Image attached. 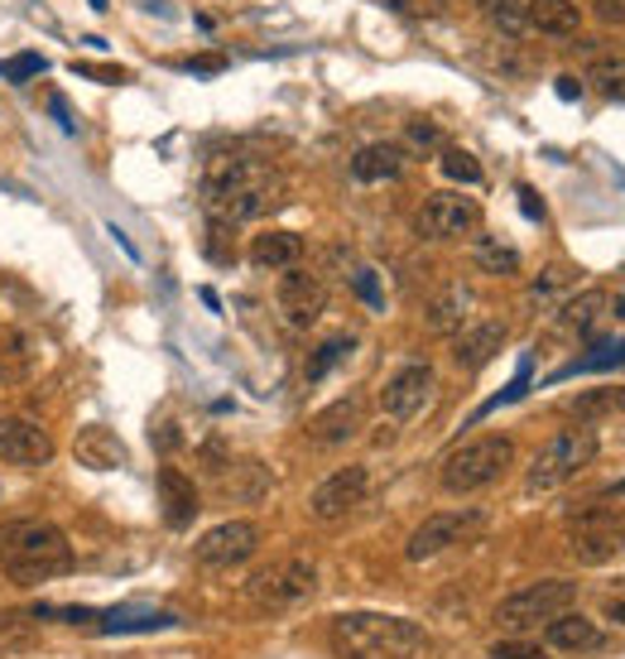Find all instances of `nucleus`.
Listing matches in <instances>:
<instances>
[{
  "instance_id": "nucleus-1",
  "label": "nucleus",
  "mask_w": 625,
  "mask_h": 659,
  "mask_svg": "<svg viewBox=\"0 0 625 659\" xmlns=\"http://www.w3.org/2000/svg\"><path fill=\"white\" fill-rule=\"evenodd\" d=\"M0 573L10 583H49V577H68L73 573V544L58 525L44 520H15L0 525Z\"/></svg>"
},
{
  "instance_id": "nucleus-2",
  "label": "nucleus",
  "mask_w": 625,
  "mask_h": 659,
  "mask_svg": "<svg viewBox=\"0 0 625 659\" xmlns=\"http://www.w3.org/2000/svg\"><path fill=\"white\" fill-rule=\"evenodd\" d=\"M429 636L419 622L390 612H347L332 622V650L342 659H419Z\"/></svg>"
},
{
  "instance_id": "nucleus-3",
  "label": "nucleus",
  "mask_w": 625,
  "mask_h": 659,
  "mask_svg": "<svg viewBox=\"0 0 625 659\" xmlns=\"http://www.w3.org/2000/svg\"><path fill=\"white\" fill-rule=\"evenodd\" d=\"M510 463H515L510 433H482V439L462 443L457 453H448L438 482H443L448 496H476V491H486L491 482H500L505 472H510Z\"/></svg>"
},
{
  "instance_id": "nucleus-4",
  "label": "nucleus",
  "mask_w": 625,
  "mask_h": 659,
  "mask_svg": "<svg viewBox=\"0 0 625 659\" xmlns=\"http://www.w3.org/2000/svg\"><path fill=\"white\" fill-rule=\"evenodd\" d=\"M596 457V433L592 429H558L549 443L535 453V463H529V477H525V496H549L558 491L568 477H578L582 467H588Z\"/></svg>"
},
{
  "instance_id": "nucleus-5",
  "label": "nucleus",
  "mask_w": 625,
  "mask_h": 659,
  "mask_svg": "<svg viewBox=\"0 0 625 659\" xmlns=\"http://www.w3.org/2000/svg\"><path fill=\"white\" fill-rule=\"evenodd\" d=\"M578 602V583L573 577H543V583H529L520 592H510L500 606H496V626L510 630V636H529V630L549 626L558 612Z\"/></svg>"
},
{
  "instance_id": "nucleus-6",
  "label": "nucleus",
  "mask_w": 625,
  "mask_h": 659,
  "mask_svg": "<svg viewBox=\"0 0 625 659\" xmlns=\"http://www.w3.org/2000/svg\"><path fill=\"white\" fill-rule=\"evenodd\" d=\"M246 597L260 606V612H299L317 597V563L313 559H279L265 563L260 573H250Z\"/></svg>"
},
{
  "instance_id": "nucleus-7",
  "label": "nucleus",
  "mask_w": 625,
  "mask_h": 659,
  "mask_svg": "<svg viewBox=\"0 0 625 659\" xmlns=\"http://www.w3.org/2000/svg\"><path fill=\"white\" fill-rule=\"evenodd\" d=\"M486 530V510H438V516H429L419 525L414 534H409V544H405V559L409 563H429L438 559V553H448L452 544H467L472 534H482Z\"/></svg>"
},
{
  "instance_id": "nucleus-8",
  "label": "nucleus",
  "mask_w": 625,
  "mask_h": 659,
  "mask_svg": "<svg viewBox=\"0 0 625 659\" xmlns=\"http://www.w3.org/2000/svg\"><path fill=\"white\" fill-rule=\"evenodd\" d=\"M482 227V207L467 193H429L414 213V231L423 241H457Z\"/></svg>"
},
{
  "instance_id": "nucleus-9",
  "label": "nucleus",
  "mask_w": 625,
  "mask_h": 659,
  "mask_svg": "<svg viewBox=\"0 0 625 659\" xmlns=\"http://www.w3.org/2000/svg\"><path fill=\"white\" fill-rule=\"evenodd\" d=\"M256 549H260V525L222 520V525H212V530L197 539L193 559L203 563V569H212V573H226V569H241V563L256 559Z\"/></svg>"
},
{
  "instance_id": "nucleus-10",
  "label": "nucleus",
  "mask_w": 625,
  "mask_h": 659,
  "mask_svg": "<svg viewBox=\"0 0 625 659\" xmlns=\"http://www.w3.org/2000/svg\"><path fill=\"white\" fill-rule=\"evenodd\" d=\"M274 303H279V318H284L294 333H309V327L327 313V284L317 280L313 270H279L274 284Z\"/></svg>"
},
{
  "instance_id": "nucleus-11",
  "label": "nucleus",
  "mask_w": 625,
  "mask_h": 659,
  "mask_svg": "<svg viewBox=\"0 0 625 659\" xmlns=\"http://www.w3.org/2000/svg\"><path fill=\"white\" fill-rule=\"evenodd\" d=\"M366 491H370V472H366L362 463L337 467V472H327V477L313 486L309 516H313V520H342V516H352V510L362 506Z\"/></svg>"
},
{
  "instance_id": "nucleus-12",
  "label": "nucleus",
  "mask_w": 625,
  "mask_h": 659,
  "mask_svg": "<svg viewBox=\"0 0 625 659\" xmlns=\"http://www.w3.org/2000/svg\"><path fill=\"white\" fill-rule=\"evenodd\" d=\"M433 366L429 361H409L400 366L390 380L380 386V410L390 419H400V424H409V419H419L423 410H429L433 400Z\"/></svg>"
},
{
  "instance_id": "nucleus-13",
  "label": "nucleus",
  "mask_w": 625,
  "mask_h": 659,
  "mask_svg": "<svg viewBox=\"0 0 625 659\" xmlns=\"http://www.w3.org/2000/svg\"><path fill=\"white\" fill-rule=\"evenodd\" d=\"M279 203H284V183L265 179V183H250V188L207 197V217L217 222V227H246V222H260L265 213H274Z\"/></svg>"
},
{
  "instance_id": "nucleus-14",
  "label": "nucleus",
  "mask_w": 625,
  "mask_h": 659,
  "mask_svg": "<svg viewBox=\"0 0 625 659\" xmlns=\"http://www.w3.org/2000/svg\"><path fill=\"white\" fill-rule=\"evenodd\" d=\"M53 457V439L34 419L20 414H0V463L10 467H44Z\"/></svg>"
},
{
  "instance_id": "nucleus-15",
  "label": "nucleus",
  "mask_w": 625,
  "mask_h": 659,
  "mask_svg": "<svg viewBox=\"0 0 625 659\" xmlns=\"http://www.w3.org/2000/svg\"><path fill=\"white\" fill-rule=\"evenodd\" d=\"M265 179H279V174L260 154H217L203 174V203L222 193H236V188H250V183H265Z\"/></svg>"
},
{
  "instance_id": "nucleus-16",
  "label": "nucleus",
  "mask_w": 625,
  "mask_h": 659,
  "mask_svg": "<svg viewBox=\"0 0 625 659\" xmlns=\"http://www.w3.org/2000/svg\"><path fill=\"white\" fill-rule=\"evenodd\" d=\"M362 424H366V400L362 395H342V400H332L327 410H317L309 419V439L323 443V447H337V443L356 439Z\"/></svg>"
},
{
  "instance_id": "nucleus-17",
  "label": "nucleus",
  "mask_w": 625,
  "mask_h": 659,
  "mask_svg": "<svg viewBox=\"0 0 625 659\" xmlns=\"http://www.w3.org/2000/svg\"><path fill=\"white\" fill-rule=\"evenodd\" d=\"M159 510H164V525L169 530H188L203 510V496H197V482L183 477L179 467H164L159 472Z\"/></svg>"
},
{
  "instance_id": "nucleus-18",
  "label": "nucleus",
  "mask_w": 625,
  "mask_h": 659,
  "mask_svg": "<svg viewBox=\"0 0 625 659\" xmlns=\"http://www.w3.org/2000/svg\"><path fill=\"white\" fill-rule=\"evenodd\" d=\"M543 636H549V650L558 655H592V650H602V626L592 622V616H578L573 606L568 612H558L549 626H543Z\"/></svg>"
},
{
  "instance_id": "nucleus-19",
  "label": "nucleus",
  "mask_w": 625,
  "mask_h": 659,
  "mask_svg": "<svg viewBox=\"0 0 625 659\" xmlns=\"http://www.w3.org/2000/svg\"><path fill=\"white\" fill-rule=\"evenodd\" d=\"M405 164H409V150L400 140H376L352 154V179L356 183H390L405 174Z\"/></svg>"
},
{
  "instance_id": "nucleus-20",
  "label": "nucleus",
  "mask_w": 625,
  "mask_h": 659,
  "mask_svg": "<svg viewBox=\"0 0 625 659\" xmlns=\"http://www.w3.org/2000/svg\"><path fill=\"white\" fill-rule=\"evenodd\" d=\"M505 347V323H472V327H457V337H452V361L462 366V371H482V366L496 357Z\"/></svg>"
},
{
  "instance_id": "nucleus-21",
  "label": "nucleus",
  "mask_w": 625,
  "mask_h": 659,
  "mask_svg": "<svg viewBox=\"0 0 625 659\" xmlns=\"http://www.w3.org/2000/svg\"><path fill=\"white\" fill-rule=\"evenodd\" d=\"M299 260H303L299 231H256V241H250V266L260 270H294Z\"/></svg>"
},
{
  "instance_id": "nucleus-22",
  "label": "nucleus",
  "mask_w": 625,
  "mask_h": 659,
  "mask_svg": "<svg viewBox=\"0 0 625 659\" xmlns=\"http://www.w3.org/2000/svg\"><path fill=\"white\" fill-rule=\"evenodd\" d=\"M525 6H529V30L553 34V39H578L582 30L578 0H525Z\"/></svg>"
},
{
  "instance_id": "nucleus-23",
  "label": "nucleus",
  "mask_w": 625,
  "mask_h": 659,
  "mask_svg": "<svg viewBox=\"0 0 625 659\" xmlns=\"http://www.w3.org/2000/svg\"><path fill=\"white\" fill-rule=\"evenodd\" d=\"M568 414H573L582 429H596V424H606V419L625 414V390L621 386H592V390H582L568 400Z\"/></svg>"
},
{
  "instance_id": "nucleus-24",
  "label": "nucleus",
  "mask_w": 625,
  "mask_h": 659,
  "mask_svg": "<svg viewBox=\"0 0 625 659\" xmlns=\"http://www.w3.org/2000/svg\"><path fill=\"white\" fill-rule=\"evenodd\" d=\"M77 463L83 467H91V472H116L126 463V447H121V439H116L111 429H101V424H91V429H83L77 433Z\"/></svg>"
},
{
  "instance_id": "nucleus-25",
  "label": "nucleus",
  "mask_w": 625,
  "mask_h": 659,
  "mask_svg": "<svg viewBox=\"0 0 625 659\" xmlns=\"http://www.w3.org/2000/svg\"><path fill=\"white\" fill-rule=\"evenodd\" d=\"M573 553H578V563H588V569H606V563H616L625 553V530H616V525H592V530H578Z\"/></svg>"
},
{
  "instance_id": "nucleus-26",
  "label": "nucleus",
  "mask_w": 625,
  "mask_h": 659,
  "mask_svg": "<svg viewBox=\"0 0 625 659\" xmlns=\"http://www.w3.org/2000/svg\"><path fill=\"white\" fill-rule=\"evenodd\" d=\"M472 309H476L472 289L467 284H448L443 294L429 303V327H433V333H457V327L472 318Z\"/></svg>"
},
{
  "instance_id": "nucleus-27",
  "label": "nucleus",
  "mask_w": 625,
  "mask_h": 659,
  "mask_svg": "<svg viewBox=\"0 0 625 659\" xmlns=\"http://www.w3.org/2000/svg\"><path fill=\"white\" fill-rule=\"evenodd\" d=\"M217 482H222V491L231 500H241V506H256V500L270 496V472H265L260 463H250V457L246 463H231Z\"/></svg>"
},
{
  "instance_id": "nucleus-28",
  "label": "nucleus",
  "mask_w": 625,
  "mask_h": 659,
  "mask_svg": "<svg viewBox=\"0 0 625 659\" xmlns=\"http://www.w3.org/2000/svg\"><path fill=\"white\" fill-rule=\"evenodd\" d=\"M174 612H97V630L106 636H140V630H174Z\"/></svg>"
},
{
  "instance_id": "nucleus-29",
  "label": "nucleus",
  "mask_w": 625,
  "mask_h": 659,
  "mask_svg": "<svg viewBox=\"0 0 625 659\" xmlns=\"http://www.w3.org/2000/svg\"><path fill=\"white\" fill-rule=\"evenodd\" d=\"M563 333L573 337H596V327L606 323V294H578L573 303H563Z\"/></svg>"
},
{
  "instance_id": "nucleus-30",
  "label": "nucleus",
  "mask_w": 625,
  "mask_h": 659,
  "mask_svg": "<svg viewBox=\"0 0 625 659\" xmlns=\"http://www.w3.org/2000/svg\"><path fill=\"white\" fill-rule=\"evenodd\" d=\"M472 260H476V270H486V274H515L520 270V250L515 246H505L500 236H476V246H472Z\"/></svg>"
},
{
  "instance_id": "nucleus-31",
  "label": "nucleus",
  "mask_w": 625,
  "mask_h": 659,
  "mask_svg": "<svg viewBox=\"0 0 625 659\" xmlns=\"http://www.w3.org/2000/svg\"><path fill=\"white\" fill-rule=\"evenodd\" d=\"M486 20L496 24L500 39H525L529 34V6L525 0H482Z\"/></svg>"
},
{
  "instance_id": "nucleus-32",
  "label": "nucleus",
  "mask_w": 625,
  "mask_h": 659,
  "mask_svg": "<svg viewBox=\"0 0 625 659\" xmlns=\"http://www.w3.org/2000/svg\"><path fill=\"white\" fill-rule=\"evenodd\" d=\"M352 347H356L352 337H327L323 347H317L313 357H309V366H303V376H309V386H317V380H323V376H327L337 361H347V357H352Z\"/></svg>"
},
{
  "instance_id": "nucleus-33",
  "label": "nucleus",
  "mask_w": 625,
  "mask_h": 659,
  "mask_svg": "<svg viewBox=\"0 0 625 659\" xmlns=\"http://www.w3.org/2000/svg\"><path fill=\"white\" fill-rule=\"evenodd\" d=\"M405 150L409 154H438L443 150V126L429 121V116H414V121L405 126Z\"/></svg>"
},
{
  "instance_id": "nucleus-34",
  "label": "nucleus",
  "mask_w": 625,
  "mask_h": 659,
  "mask_svg": "<svg viewBox=\"0 0 625 659\" xmlns=\"http://www.w3.org/2000/svg\"><path fill=\"white\" fill-rule=\"evenodd\" d=\"M525 390H535V361H520V371H515V380H510V386H505L500 395H491V400L482 404V410L472 414V424H476V419H486L491 410H505V404H515Z\"/></svg>"
},
{
  "instance_id": "nucleus-35",
  "label": "nucleus",
  "mask_w": 625,
  "mask_h": 659,
  "mask_svg": "<svg viewBox=\"0 0 625 659\" xmlns=\"http://www.w3.org/2000/svg\"><path fill=\"white\" fill-rule=\"evenodd\" d=\"M573 280H578V270H573V266H543V270H539V280H535V299H539V303L563 299L568 289H573Z\"/></svg>"
},
{
  "instance_id": "nucleus-36",
  "label": "nucleus",
  "mask_w": 625,
  "mask_h": 659,
  "mask_svg": "<svg viewBox=\"0 0 625 659\" xmlns=\"http://www.w3.org/2000/svg\"><path fill=\"white\" fill-rule=\"evenodd\" d=\"M592 83L602 87V97L625 101V58H596L592 63Z\"/></svg>"
},
{
  "instance_id": "nucleus-37",
  "label": "nucleus",
  "mask_w": 625,
  "mask_h": 659,
  "mask_svg": "<svg viewBox=\"0 0 625 659\" xmlns=\"http://www.w3.org/2000/svg\"><path fill=\"white\" fill-rule=\"evenodd\" d=\"M352 289H356V299H362L370 313H385V289H380V274L370 270V266H356L352 270Z\"/></svg>"
},
{
  "instance_id": "nucleus-38",
  "label": "nucleus",
  "mask_w": 625,
  "mask_h": 659,
  "mask_svg": "<svg viewBox=\"0 0 625 659\" xmlns=\"http://www.w3.org/2000/svg\"><path fill=\"white\" fill-rule=\"evenodd\" d=\"M606 366H625V342H616V347H606V352H592V357H582L573 366H563L553 380H568V376H578V371H606Z\"/></svg>"
},
{
  "instance_id": "nucleus-39",
  "label": "nucleus",
  "mask_w": 625,
  "mask_h": 659,
  "mask_svg": "<svg viewBox=\"0 0 625 659\" xmlns=\"http://www.w3.org/2000/svg\"><path fill=\"white\" fill-rule=\"evenodd\" d=\"M491 659H553L549 650H543L539 640H529V636H510V640H496L486 650Z\"/></svg>"
},
{
  "instance_id": "nucleus-40",
  "label": "nucleus",
  "mask_w": 625,
  "mask_h": 659,
  "mask_svg": "<svg viewBox=\"0 0 625 659\" xmlns=\"http://www.w3.org/2000/svg\"><path fill=\"white\" fill-rule=\"evenodd\" d=\"M438 164H443V174L452 183H482V164H476L467 150H443V160Z\"/></svg>"
},
{
  "instance_id": "nucleus-41",
  "label": "nucleus",
  "mask_w": 625,
  "mask_h": 659,
  "mask_svg": "<svg viewBox=\"0 0 625 659\" xmlns=\"http://www.w3.org/2000/svg\"><path fill=\"white\" fill-rule=\"evenodd\" d=\"M49 63H44V54H15V58H6L0 63V73L10 77V83H30V77H39Z\"/></svg>"
},
{
  "instance_id": "nucleus-42",
  "label": "nucleus",
  "mask_w": 625,
  "mask_h": 659,
  "mask_svg": "<svg viewBox=\"0 0 625 659\" xmlns=\"http://www.w3.org/2000/svg\"><path fill=\"white\" fill-rule=\"evenodd\" d=\"M390 10H400V15H409V20H438L443 15V0H385Z\"/></svg>"
},
{
  "instance_id": "nucleus-43",
  "label": "nucleus",
  "mask_w": 625,
  "mask_h": 659,
  "mask_svg": "<svg viewBox=\"0 0 625 659\" xmlns=\"http://www.w3.org/2000/svg\"><path fill=\"white\" fill-rule=\"evenodd\" d=\"M602 616H606L611 626H625V577L602 592Z\"/></svg>"
},
{
  "instance_id": "nucleus-44",
  "label": "nucleus",
  "mask_w": 625,
  "mask_h": 659,
  "mask_svg": "<svg viewBox=\"0 0 625 659\" xmlns=\"http://www.w3.org/2000/svg\"><path fill=\"white\" fill-rule=\"evenodd\" d=\"M197 463H203V472H212V477H222V472L231 467V463H226V443L222 439H207L203 447H197Z\"/></svg>"
},
{
  "instance_id": "nucleus-45",
  "label": "nucleus",
  "mask_w": 625,
  "mask_h": 659,
  "mask_svg": "<svg viewBox=\"0 0 625 659\" xmlns=\"http://www.w3.org/2000/svg\"><path fill=\"white\" fill-rule=\"evenodd\" d=\"M592 15L602 24H625V0H592Z\"/></svg>"
},
{
  "instance_id": "nucleus-46",
  "label": "nucleus",
  "mask_w": 625,
  "mask_h": 659,
  "mask_svg": "<svg viewBox=\"0 0 625 659\" xmlns=\"http://www.w3.org/2000/svg\"><path fill=\"white\" fill-rule=\"evenodd\" d=\"M154 443H159V453H174V447L183 443V433H179V424H174V419L154 429Z\"/></svg>"
},
{
  "instance_id": "nucleus-47",
  "label": "nucleus",
  "mask_w": 625,
  "mask_h": 659,
  "mask_svg": "<svg viewBox=\"0 0 625 659\" xmlns=\"http://www.w3.org/2000/svg\"><path fill=\"white\" fill-rule=\"evenodd\" d=\"M520 207H525V217H535V222L549 217V213H543V203H539V193H535V188H520Z\"/></svg>"
},
{
  "instance_id": "nucleus-48",
  "label": "nucleus",
  "mask_w": 625,
  "mask_h": 659,
  "mask_svg": "<svg viewBox=\"0 0 625 659\" xmlns=\"http://www.w3.org/2000/svg\"><path fill=\"white\" fill-rule=\"evenodd\" d=\"M49 111H53V116H58V126H63V130H68V136H73V130H77V121H73V111H68V101H63V97H49Z\"/></svg>"
},
{
  "instance_id": "nucleus-49",
  "label": "nucleus",
  "mask_w": 625,
  "mask_h": 659,
  "mask_svg": "<svg viewBox=\"0 0 625 659\" xmlns=\"http://www.w3.org/2000/svg\"><path fill=\"white\" fill-rule=\"evenodd\" d=\"M183 68H188V73H222V68H226V58H188Z\"/></svg>"
},
{
  "instance_id": "nucleus-50",
  "label": "nucleus",
  "mask_w": 625,
  "mask_h": 659,
  "mask_svg": "<svg viewBox=\"0 0 625 659\" xmlns=\"http://www.w3.org/2000/svg\"><path fill=\"white\" fill-rule=\"evenodd\" d=\"M558 97H568V101H573V97H582V83H578V77L573 73H563V77H558Z\"/></svg>"
},
{
  "instance_id": "nucleus-51",
  "label": "nucleus",
  "mask_w": 625,
  "mask_h": 659,
  "mask_svg": "<svg viewBox=\"0 0 625 659\" xmlns=\"http://www.w3.org/2000/svg\"><path fill=\"white\" fill-rule=\"evenodd\" d=\"M77 73L97 77V83H126V73H121V68H77Z\"/></svg>"
},
{
  "instance_id": "nucleus-52",
  "label": "nucleus",
  "mask_w": 625,
  "mask_h": 659,
  "mask_svg": "<svg viewBox=\"0 0 625 659\" xmlns=\"http://www.w3.org/2000/svg\"><path fill=\"white\" fill-rule=\"evenodd\" d=\"M611 313H616V318H621V323H625V294H621V299H616V309H611Z\"/></svg>"
},
{
  "instance_id": "nucleus-53",
  "label": "nucleus",
  "mask_w": 625,
  "mask_h": 659,
  "mask_svg": "<svg viewBox=\"0 0 625 659\" xmlns=\"http://www.w3.org/2000/svg\"><path fill=\"white\" fill-rule=\"evenodd\" d=\"M611 496H625V482H621V486H611Z\"/></svg>"
},
{
  "instance_id": "nucleus-54",
  "label": "nucleus",
  "mask_w": 625,
  "mask_h": 659,
  "mask_svg": "<svg viewBox=\"0 0 625 659\" xmlns=\"http://www.w3.org/2000/svg\"><path fill=\"white\" fill-rule=\"evenodd\" d=\"M91 10H106V0H91Z\"/></svg>"
}]
</instances>
